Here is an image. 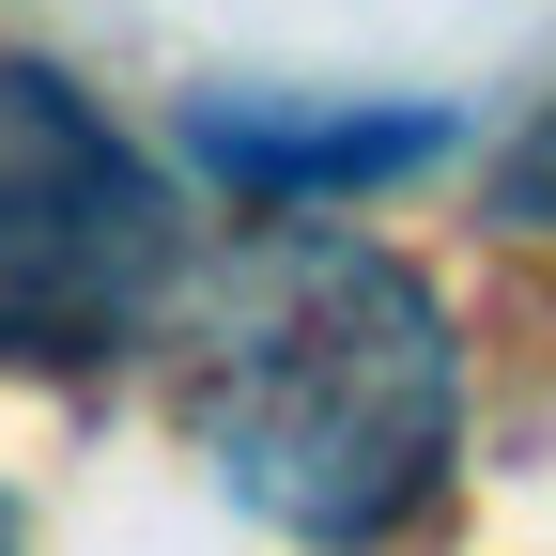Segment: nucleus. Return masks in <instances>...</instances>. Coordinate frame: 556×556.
Wrapping results in <instances>:
<instances>
[{"mask_svg":"<svg viewBox=\"0 0 556 556\" xmlns=\"http://www.w3.org/2000/svg\"><path fill=\"white\" fill-rule=\"evenodd\" d=\"M186 309V217L155 155L47 62H0V356L109 371Z\"/></svg>","mask_w":556,"mask_h":556,"instance_id":"f03ea898","label":"nucleus"},{"mask_svg":"<svg viewBox=\"0 0 556 556\" xmlns=\"http://www.w3.org/2000/svg\"><path fill=\"white\" fill-rule=\"evenodd\" d=\"M201 155L248 170V186H356V170L433 155V124H248V109H217V124H201Z\"/></svg>","mask_w":556,"mask_h":556,"instance_id":"7ed1b4c3","label":"nucleus"},{"mask_svg":"<svg viewBox=\"0 0 556 556\" xmlns=\"http://www.w3.org/2000/svg\"><path fill=\"white\" fill-rule=\"evenodd\" d=\"M186 433L232 510L356 556L433 510L464 448V340L433 278L356 232H248L186 294Z\"/></svg>","mask_w":556,"mask_h":556,"instance_id":"f257e3e1","label":"nucleus"}]
</instances>
